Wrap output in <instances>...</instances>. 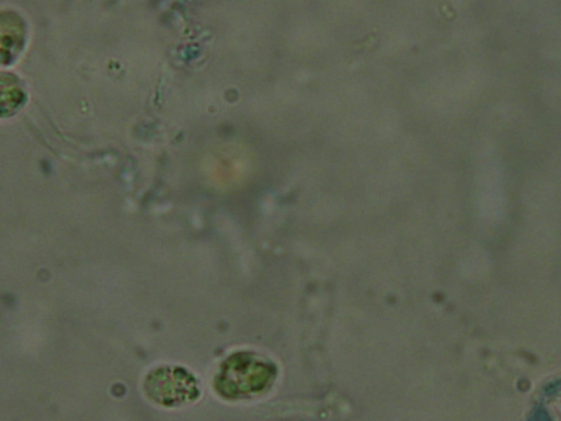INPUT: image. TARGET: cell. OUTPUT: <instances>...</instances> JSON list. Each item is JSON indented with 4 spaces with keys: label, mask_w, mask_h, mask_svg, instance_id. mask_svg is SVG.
Wrapping results in <instances>:
<instances>
[{
    "label": "cell",
    "mask_w": 561,
    "mask_h": 421,
    "mask_svg": "<svg viewBox=\"0 0 561 421\" xmlns=\"http://www.w3.org/2000/svg\"><path fill=\"white\" fill-rule=\"evenodd\" d=\"M275 366L253 353H239L229 359L218 375V386L228 396H249L268 386Z\"/></svg>",
    "instance_id": "1"
}]
</instances>
